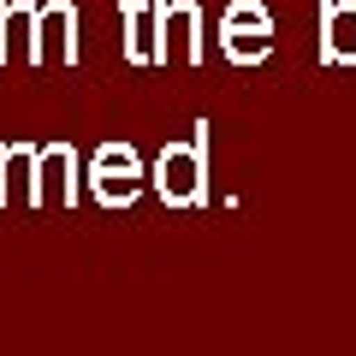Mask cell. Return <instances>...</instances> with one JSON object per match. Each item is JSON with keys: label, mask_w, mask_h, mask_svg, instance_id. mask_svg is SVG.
<instances>
[{"label": "cell", "mask_w": 356, "mask_h": 356, "mask_svg": "<svg viewBox=\"0 0 356 356\" xmlns=\"http://www.w3.org/2000/svg\"><path fill=\"white\" fill-rule=\"evenodd\" d=\"M208 143H214V125H196L191 143H166L149 166V184L166 208H202L208 202Z\"/></svg>", "instance_id": "1"}, {"label": "cell", "mask_w": 356, "mask_h": 356, "mask_svg": "<svg viewBox=\"0 0 356 356\" xmlns=\"http://www.w3.org/2000/svg\"><path fill=\"white\" fill-rule=\"evenodd\" d=\"M83 178H89V196H95L102 208H131L143 196L149 166H143V154L131 149V143H102V149L89 154Z\"/></svg>", "instance_id": "2"}, {"label": "cell", "mask_w": 356, "mask_h": 356, "mask_svg": "<svg viewBox=\"0 0 356 356\" xmlns=\"http://www.w3.org/2000/svg\"><path fill=\"white\" fill-rule=\"evenodd\" d=\"M220 54L232 65H267L273 60V13L261 0H232L220 13Z\"/></svg>", "instance_id": "3"}, {"label": "cell", "mask_w": 356, "mask_h": 356, "mask_svg": "<svg viewBox=\"0 0 356 356\" xmlns=\"http://www.w3.org/2000/svg\"><path fill=\"white\" fill-rule=\"evenodd\" d=\"M154 65H202V6L154 0Z\"/></svg>", "instance_id": "4"}, {"label": "cell", "mask_w": 356, "mask_h": 356, "mask_svg": "<svg viewBox=\"0 0 356 356\" xmlns=\"http://www.w3.org/2000/svg\"><path fill=\"white\" fill-rule=\"evenodd\" d=\"M83 42H77V6L72 0H48L36 6V42H30V65H77Z\"/></svg>", "instance_id": "5"}, {"label": "cell", "mask_w": 356, "mask_h": 356, "mask_svg": "<svg viewBox=\"0 0 356 356\" xmlns=\"http://www.w3.org/2000/svg\"><path fill=\"white\" fill-rule=\"evenodd\" d=\"M77 149L72 143H48L36 149V196L30 208H77Z\"/></svg>", "instance_id": "6"}, {"label": "cell", "mask_w": 356, "mask_h": 356, "mask_svg": "<svg viewBox=\"0 0 356 356\" xmlns=\"http://www.w3.org/2000/svg\"><path fill=\"white\" fill-rule=\"evenodd\" d=\"M321 60L356 65V0H321Z\"/></svg>", "instance_id": "7"}, {"label": "cell", "mask_w": 356, "mask_h": 356, "mask_svg": "<svg viewBox=\"0 0 356 356\" xmlns=\"http://www.w3.org/2000/svg\"><path fill=\"white\" fill-rule=\"evenodd\" d=\"M30 196H36V149L0 143V208H30Z\"/></svg>", "instance_id": "8"}, {"label": "cell", "mask_w": 356, "mask_h": 356, "mask_svg": "<svg viewBox=\"0 0 356 356\" xmlns=\"http://www.w3.org/2000/svg\"><path fill=\"white\" fill-rule=\"evenodd\" d=\"M30 42H36V6L0 0V65H30Z\"/></svg>", "instance_id": "9"}, {"label": "cell", "mask_w": 356, "mask_h": 356, "mask_svg": "<svg viewBox=\"0 0 356 356\" xmlns=\"http://www.w3.org/2000/svg\"><path fill=\"white\" fill-rule=\"evenodd\" d=\"M119 18H125V60L131 65H154V0H119Z\"/></svg>", "instance_id": "10"}]
</instances>
